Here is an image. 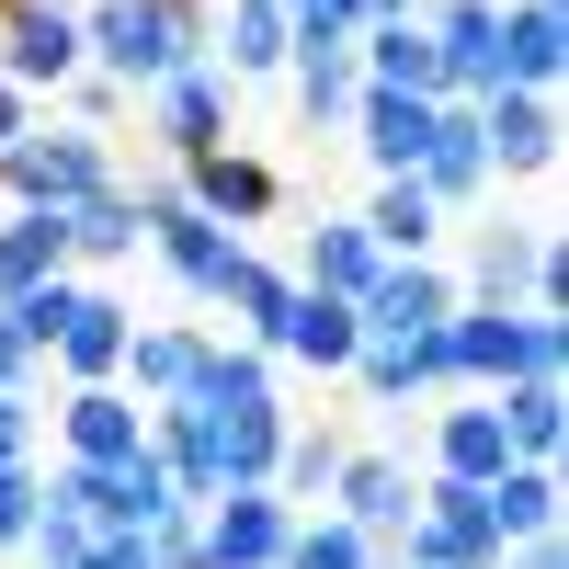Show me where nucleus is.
<instances>
[{"label": "nucleus", "mask_w": 569, "mask_h": 569, "mask_svg": "<svg viewBox=\"0 0 569 569\" xmlns=\"http://www.w3.org/2000/svg\"><path fill=\"white\" fill-rule=\"evenodd\" d=\"M114 182V160H103V137H80V126H23L12 149H0V194H12L23 217H69V206H91Z\"/></svg>", "instance_id": "4"}, {"label": "nucleus", "mask_w": 569, "mask_h": 569, "mask_svg": "<svg viewBox=\"0 0 569 569\" xmlns=\"http://www.w3.org/2000/svg\"><path fill=\"white\" fill-rule=\"evenodd\" d=\"M80 569H149V547H137V536H91V558Z\"/></svg>", "instance_id": "39"}, {"label": "nucleus", "mask_w": 569, "mask_h": 569, "mask_svg": "<svg viewBox=\"0 0 569 569\" xmlns=\"http://www.w3.org/2000/svg\"><path fill=\"white\" fill-rule=\"evenodd\" d=\"M445 353H456V388L501 399V388H525V376H558L569 365V330L536 319V308H456L445 319Z\"/></svg>", "instance_id": "2"}, {"label": "nucleus", "mask_w": 569, "mask_h": 569, "mask_svg": "<svg viewBox=\"0 0 569 569\" xmlns=\"http://www.w3.org/2000/svg\"><path fill=\"white\" fill-rule=\"evenodd\" d=\"M410 501H421L410 456H342V479H330V512H342L365 547H388V536L410 525Z\"/></svg>", "instance_id": "16"}, {"label": "nucleus", "mask_w": 569, "mask_h": 569, "mask_svg": "<svg viewBox=\"0 0 569 569\" xmlns=\"http://www.w3.org/2000/svg\"><path fill=\"white\" fill-rule=\"evenodd\" d=\"M501 569H569V547L558 536H525V547H501Z\"/></svg>", "instance_id": "40"}, {"label": "nucleus", "mask_w": 569, "mask_h": 569, "mask_svg": "<svg viewBox=\"0 0 569 569\" xmlns=\"http://www.w3.org/2000/svg\"><path fill=\"white\" fill-rule=\"evenodd\" d=\"M228 91H240V80H228L217 58L171 69V80L149 91V137H160L171 160H206V149H228Z\"/></svg>", "instance_id": "8"}, {"label": "nucleus", "mask_w": 569, "mask_h": 569, "mask_svg": "<svg viewBox=\"0 0 569 569\" xmlns=\"http://www.w3.org/2000/svg\"><path fill=\"white\" fill-rule=\"evenodd\" d=\"M479 525H490V547L558 536V467H501V479L479 490Z\"/></svg>", "instance_id": "25"}, {"label": "nucleus", "mask_w": 569, "mask_h": 569, "mask_svg": "<svg viewBox=\"0 0 569 569\" xmlns=\"http://www.w3.org/2000/svg\"><path fill=\"white\" fill-rule=\"evenodd\" d=\"M114 114H126V91H114L103 69H91V80H69V126H80V137H103Z\"/></svg>", "instance_id": "37"}, {"label": "nucleus", "mask_w": 569, "mask_h": 569, "mask_svg": "<svg viewBox=\"0 0 569 569\" xmlns=\"http://www.w3.org/2000/svg\"><path fill=\"white\" fill-rule=\"evenodd\" d=\"M353 69H365V91H421V103H445V58H433V34H421V12L410 23H365Z\"/></svg>", "instance_id": "21"}, {"label": "nucleus", "mask_w": 569, "mask_h": 569, "mask_svg": "<svg viewBox=\"0 0 569 569\" xmlns=\"http://www.w3.org/2000/svg\"><path fill=\"white\" fill-rule=\"evenodd\" d=\"M0 80L12 91H69L80 80V12L69 0H0Z\"/></svg>", "instance_id": "7"}, {"label": "nucleus", "mask_w": 569, "mask_h": 569, "mask_svg": "<svg viewBox=\"0 0 569 569\" xmlns=\"http://www.w3.org/2000/svg\"><path fill=\"white\" fill-rule=\"evenodd\" d=\"M23 558H34V569H80V558H91V525H80V512H69L58 490L34 501V536H23Z\"/></svg>", "instance_id": "35"}, {"label": "nucleus", "mask_w": 569, "mask_h": 569, "mask_svg": "<svg viewBox=\"0 0 569 569\" xmlns=\"http://www.w3.org/2000/svg\"><path fill=\"white\" fill-rule=\"evenodd\" d=\"M297 114L319 126V137H342L353 126V91H365V69H353V34L342 23H297Z\"/></svg>", "instance_id": "14"}, {"label": "nucleus", "mask_w": 569, "mask_h": 569, "mask_svg": "<svg viewBox=\"0 0 569 569\" xmlns=\"http://www.w3.org/2000/svg\"><path fill=\"white\" fill-rule=\"evenodd\" d=\"M58 262H69V217H12L0 228V308L34 297V284H58Z\"/></svg>", "instance_id": "30"}, {"label": "nucleus", "mask_w": 569, "mask_h": 569, "mask_svg": "<svg viewBox=\"0 0 569 569\" xmlns=\"http://www.w3.org/2000/svg\"><path fill=\"white\" fill-rule=\"evenodd\" d=\"M558 58H569L558 0H512V12H501V80L490 91H558Z\"/></svg>", "instance_id": "23"}, {"label": "nucleus", "mask_w": 569, "mask_h": 569, "mask_svg": "<svg viewBox=\"0 0 569 569\" xmlns=\"http://www.w3.org/2000/svg\"><path fill=\"white\" fill-rule=\"evenodd\" d=\"M182 206L217 217L228 240H240V228H262V217L284 206V182H273L262 160H240V149H206V160H182Z\"/></svg>", "instance_id": "13"}, {"label": "nucleus", "mask_w": 569, "mask_h": 569, "mask_svg": "<svg viewBox=\"0 0 569 569\" xmlns=\"http://www.w3.org/2000/svg\"><path fill=\"white\" fill-rule=\"evenodd\" d=\"M114 376H137V399H160V410H171V399L206 376V330H137Z\"/></svg>", "instance_id": "29"}, {"label": "nucleus", "mask_w": 569, "mask_h": 569, "mask_svg": "<svg viewBox=\"0 0 569 569\" xmlns=\"http://www.w3.org/2000/svg\"><path fill=\"white\" fill-rule=\"evenodd\" d=\"M353 137H365V160L388 182H410L421 149H433V103L421 91H353Z\"/></svg>", "instance_id": "20"}, {"label": "nucleus", "mask_w": 569, "mask_h": 569, "mask_svg": "<svg viewBox=\"0 0 569 569\" xmlns=\"http://www.w3.org/2000/svg\"><path fill=\"white\" fill-rule=\"evenodd\" d=\"M23 388V342H12V330H0V399H12Z\"/></svg>", "instance_id": "42"}, {"label": "nucleus", "mask_w": 569, "mask_h": 569, "mask_svg": "<svg viewBox=\"0 0 569 569\" xmlns=\"http://www.w3.org/2000/svg\"><path fill=\"white\" fill-rule=\"evenodd\" d=\"M388 273V251L365 240V217H308V240H297V273L284 284H308V297H342V308H365V284Z\"/></svg>", "instance_id": "15"}, {"label": "nucleus", "mask_w": 569, "mask_h": 569, "mask_svg": "<svg viewBox=\"0 0 569 569\" xmlns=\"http://www.w3.org/2000/svg\"><path fill=\"white\" fill-rule=\"evenodd\" d=\"M342 456H353V445L330 433V421H319V433H308V421H284V445H273V479H262V490H273L284 512H297V501H330V479H342Z\"/></svg>", "instance_id": "28"}, {"label": "nucleus", "mask_w": 569, "mask_h": 569, "mask_svg": "<svg viewBox=\"0 0 569 569\" xmlns=\"http://www.w3.org/2000/svg\"><path fill=\"white\" fill-rule=\"evenodd\" d=\"M421 194L433 206H479L490 194V149H479V103H433V149H421Z\"/></svg>", "instance_id": "19"}, {"label": "nucleus", "mask_w": 569, "mask_h": 569, "mask_svg": "<svg viewBox=\"0 0 569 569\" xmlns=\"http://www.w3.org/2000/svg\"><path fill=\"white\" fill-rule=\"evenodd\" d=\"M479 149H490V182L558 171V91H479Z\"/></svg>", "instance_id": "9"}, {"label": "nucleus", "mask_w": 569, "mask_h": 569, "mask_svg": "<svg viewBox=\"0 0 569 569\" xmlns=\"http://www.w3.org/2000/svg\"><path fill=\"white\" fill-rule=\"evenodd\" d=\"M34 456V399L12 388V399H0V467H23Z\"/></svg>", "instance_id": "38"}, {"label": "nucleus", "mask_w": 569, "mask_h": 569, "mask_svg": "<svg viewBox=\"0 0 569 569\" xmlns=\"http://www.w3.org/2000/svg\"><path fill=\"white\" fill-rule=\"evenodd\" d=\"M80 58L114 91H160L171 69H194V12H160V0H91L80 12Z\"/></svg>", "instance_id": "3"}, {"label": "nucleus", "mask_w": 569, "mask_h": 569, "mask_svg": "<svg viewBox=\"0 0 569 569\" xmlns=\"http://www.w3.org/2000/svg\"><path fill=\"white\" fill-rule=\"evenodd\" d=\"M421 34H433V58H445V103H479L501 80V0H433Z\"/></svg>", "instance_id": "10"}, {"label": "nucleus", "mask_w": 569, "mask_h": 569, "mask_svg": "<svg viewBox=\"0 0 569 569\" xmlns=\"http://www.w3.org/2000/svg\"><path fill=\"white\" fill-rule=\"evenodd\" d=\"M34 501H46L34 467H0V547H23V536H34Z\"/></svg>", "instance_id": "36"}, {"label": "nucleus", "mask_w": 569, "mask_h": 569, "mask_svg": "<svg viewBox=\"0 0 569 569\" xmlns=\"http://www.w3.org/2000/svg\"><path fill=\"white\" fill-rule=\"evenodd\" d=\"M501 445L512 467H558V433H569V399H558V376H525V388H501Z\"/></svg>", "instance_id": "26"}, {"label": "nucleus", "mask_w": 569, "mask_h": 569, "mask_svg": "<svg viewBox=\"0 0 569 569\" xmlns=\"http://www.w3.org/2000/svg\"><path fill=\"white\" fill-rule=\"evenodd\" d=\"M126 342H137V319H126L114 297H91V284H80V308H69V330H58V365L80 376V388H114Z\"/></svg>", "instance_id": "24"}, {"label": "nucleus", "mask_w": 569, "mask_h": 569, "mask_svg": "<svg viewBox=\"0 0 569 569\" xmlns=\"http://www.w3.org/2000/svg\"><path fill=\"white\" fill-rule=\"evenodd\" d=\"M58 433H69V467H126L137 445H149V410H137L126 388H69Z\"/></svg>", "instance_id": "18"}, {"label": "nucleus", "mask_w": 569, "mask_h": 569, "mask_svg": "<svg viewBox=\"0 0 569 569\" xmlns=\"http://www.w3.org/2000/svg\"><path fill=\"white\" fill-rule=\"evenodd\" d=\"M262 353H297V365H319V376H342V365L365 353V319H353L342 297H308V284H297V297L273 308V330H262Z\"/></svg>", "instance_id": "17"}, {"label": "nucleus", "mask_w": 569, "mask_h": 569, "mask_svg": "<svg viewBox=\"0 0 569 569\" xmlns=\"http://www.w3.org/2000/svg\"><path fill=\"white\" fill-rule=\"evenodd\" d=\"M206 525V569H284V536H297V512H284L273 490H228L194 512Z\"/></svg>", "instance_id": "12"}, {"label": "nucleus", "mask_w": 569, "mask_h": 569, "mask_svg": "<svg viewBox=\"0 0 569 569\" xmlns=\"http://www.w3.org/2000/svg\"><path fill=\"white\" fill-rule=\"evenodd\" d=\"M46 490H58V501L80 512V525H91V536H149L160 512L182 501V490H171V467H160L149 445H137L126 467H58V479H46Z\"/></svg>", "instance_id": "5"}, {"label": "nucleus", "mask_w": 569, "mask_h": 569, "mask_svg": "<svg viewBox=\"0 0 569 569\" xmlns=\"http://www.w3.org/2000/svg\"><path fill=\"white\" fill-rule=\"evenodd\" d=\"M297 58V23L273 12V0H228V80H262Z\"/></svg>", "instance_id": "32"}, {"label": "nucleus", "mask_w": 569, "mask_h": 569, "mask_svg": "<svg viewBox=\"0 0 569 569\" xmlns=\"http://www.w3.org/2000/svg\"><path fill=\"white\" fill-rule=\"evenodd\" d=\"M501 467H512V445H501V410H490V399L433 410V479H456V490H490Z\"/></svg>", "instance_id": "22"}, {"label": "nucleus", "mask_w": 569, "mask_h": 569, "mask_svg": "<svg viewBox=\"0 0 569 569\" xmlns=\"http://www.w3.org/2000/svg\"><path fill=\"white\" fill-rule=\"evenodd\" d=\"M353 319H365V342H421V330L456 319V273H445V262H388V273L365 284Z\"/></svg>", "instance_id": "11"}, {"label": "nucleus", "mask_w": 569, "mask_h": 569, "mask_svg": "<svg viewBox=\"0 0 569 569\" xmlns=\"http://www.w3.org/2000/svg\"><path fill=\"white\" fill-rule=\"evenodd\" d=\"M137 217H149V240H160V262L194 284V297H228V273L251 262V240H228L217 217H194L182 206V182H137Z\"/></svg>", "instance_id": "6"}, {"label": "nucleus", "mask_w": 569, "mask_h": 569, "mask_svg": "<svg viewBox=\"0 0 569 569\" xmlns=\"http://www.w3.org/2000/svg\"><path fill=\"white\" fill-rule=\"evenodd\" d=\"M160 12H194V0H160Z\"/></svg>", "instance_id": "43"}, {"label": "nucleus", "mask_w": 569, "mask_h": 569, "mask_svg": "<svg viewBox=\"0 0 569 569\" xmlns=\"http://www.w3.org/2000/svg\"><path fill=\"white\" fill-rule=\"evenodd\" d=\"M12 137H23V91L0 80V149H12Z\"/></svg>", "instance_id": "41"}, {"label": "nucleus", "mask_w": 569, "mask_h": 569, "mask_svg": "<svg viewBox=\"0 0 569 569\" xmlns=\"http://www.w3.org/2000/svg\"><path fill=\"white\" fill-rule=\"evenodd\" d=\"M456 308H536V319H558V308H569L558 228H547V217H490V228H479V251H467Z\"/></svg>", "instance_id": "1"}, {"label": "nucleus", "mask_w": 569, "mask_h": 569, "mask_svg": "<svg viewBox=\"0 0 569 569\" xmlns=\"http://www.w3.org/2000/svg\"><path fill=\"white\" fill-rule=\"evenodd\" d=\"M284 569H376V547L342 525V512H319V525H297V536H284Z\"/></svg>", "instance_id": "34"}, {"label": "nucleus", "mask_w": 569, "mask_h": 569, "mask_svg": "<svg viewBox=\"0 0 569 569\" xmlns=\"http://www.w3.org/2000/svg\"><path fill=\"white\" fill-rule=\"evenodd\" d=\"M365 240L388 251V262H433V240H445V206L421 194V182H376V206H365Z\"/></svg>", "instance_id": "27"}, {"label": "nucleus", "mask_w": 569, "mask_h": 569, "mask_svg": "<svg viewBox=\"0 0 569 569\" xmlns=\"http://www.w3.org/2000/svg\"><path fill=\"white\" fill-rule=\"evenodd\" d=\"M69 308H80V284L58 273V284H34V297H12V308H0V330H12V342H23V365L34 353H58V330H69Z\"/></svg>", "instance_id": "33"}, {"label": "nucleus", "mask_w": 569, "mask_h": 569, "mask_svg": "<svg viewBox=\"0 0 569 569\" xmlns=\"http://www.w3.org/2000/svg\"><path fill=\"white\" fill-rule=\"evenodd\" d=\"M137 240H149V217H137L126 182H103L91 206H69V262H126Z\"/></svg>", "instance_id": "31"}]
</instances>
